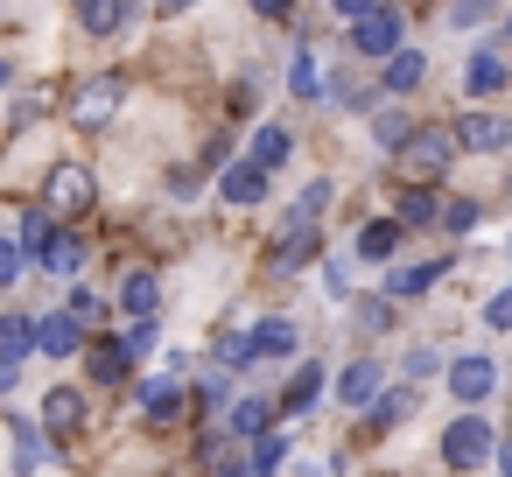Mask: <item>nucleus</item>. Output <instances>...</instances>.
<instances>
[{
    "instance_id": "obj_1",
    "label": "nucleus",
    "mask_w": 512,
    "mask_h": 477,
    "mask_svg": "<svg viewBox=\"0 0 512 477\" xmlns=\"http://www.w3.org/2000/svg\"><path fill=\"white\" fill-rule=\"evenodd\" d=\"M456 162V134L449 127H414L407 141H400V169H407V190L414 183H435L442 169Z\"/></svg>"
},
{
    "instance_id": "obj_2",
    "label": "nucleus",
    "mask_w": 512,
    "mask_h": 477,
    "mask_svg": "<svg viewBox=\"0 0 512 477\" xmlns=\"http://www.w3.org/2000/svg\"><path fill=\"white\" fill-rule=\"evenodd\" d=\"M43 211H50V218H85V211H92V169L57 162L50 183H43Z\"/></svg>"
},
{
    "instance_id": "obj_3",
    "label": "nucleus",
    "mask_w": 512,
    "mask_h": 477,
    "mask_svg": "<svg viewBox=\"0 0 512 477\" xmlns=\"http://www.w3.org/2000/svg\"><path fill=\"white\" fill-rule=\"evenodd\" d=\"M484 456H491V421L463 414V421L442 428V463H449V470H470V463H484Z\"/></svg>"
},
{
    "instance_id": "obj_4",
    "label": "nucleus",
    "mask_w": 512,
    "mask_h": 477,
    "mask_svg": "<svg viewBox=\"0 0 512 477\" xmlns=\"http://www.w3.org/2000/svg\"><path fill=\"white\" fill-rule=\"evenodd\" d=\"M120 99H127L120 78H85V85L71 92V120H78V127H106V120L120 113Z\"/></svg>"
},
{
    "instance_id": "obj_5",
    "label": "nucleus",
    "mask_w": 512,
    "mask_h": 477,
    "mask_svg": "<svg viewBox=\"0 0 512 477\" xmlns=\"http://www.w3.org/2000/svg\"><path fill=\"white\" fill-rule=\"evenodd\" d=\"M449 134H456V148L491 155V148H512V113H463Z\"/></svg>"
},
{
    "instance_id": "obj_6",
    "label": "nucleus",
    "mask_w": 512,
    "mask_h": 477,
    "mask_svg": "<svg viewBox=\"0 0 512 477\" xmlns=\"http://www.w3.org/2000/svg\"><path fill=\"white\" fill-rule=\"evenodd\" d=\"M351 50H358V57H393V50H400V15H393V8L358 15V22H351Z\"/></svg>"
},
{
    "instance_id": "obj_7",
    "label": "nucleus",
    "mask_w": 512,
    "mask_h": 477,
    "mask_svg": "<svg viewBox=\"0 0 512 477\" xmlns=\"http://www.w3.org/2000/svg\"><path fill=\"white\" fill-rule=\"evenodd\" d=\"M491 386H498V365H491L484 351H470V358H456V365H449V393H456L463 407H477Z\"/></svg>"
},
{
    "instance_id": "obj_8",
    "label": "nucleus",
    "mask_w": 512,
    "mask_h": 477,
    "mask_svg": "<svg viewBox=\"0 0 512 477\" xmlns=\"http://www.w3.org/2000/svg\"><path fill=\"white\" fill-rule=\"evenodd\" d=\"M316 246H323V239H316V218H288V232H281V246H274L267 267H274V274H295L302 260H316Z\"/></svg>"
},
{
    "instance_id": "obj_9",
    "label": "nucleus",
    "mask_w": 512,
    "mask_h": 477,
    "mask_svg": "<svg viewBox=\"0 0 512 477\" xmlns=\"http://www.w3.org/2000/svg\"><path fill=\"white\" fill-rule=\"evenodd\" d=\"M505 78H512V64H505V50H477V57L463 64V92H470V99H491V92H498Z\"/></svg>"
},
{
    "instance_id": "obj_10",
    "label": "nucleus",
    "mask_w": 512,
    "mask_h": 477,
    "mask_svg": "<svg viewBox=\"0 0 512 477\" xmlns=\"http://www.w3.org/2000/svg\"><path fill=\"white\" fill-rule=\"evenodd\" d=\"M36 260H43V267H50V274H57V281H71V274H78V267H85V239H78V232H71V225H57V232H50V239H43V253H36Z\"/></svg>"
},
{
    "instance_id": "obj_11",
    "label": "nucleus",
    "mask_w": 512,
    "mask_h": 477,
    "mask_svg": "<svg viewBox=\"0 0 512 477\" xmlns=\"http://www.w3.org/2000/svg\"><path fill=\"white\" fill-rule=\"evenodd\" d=\"M78 421H85L78 386H50V400H43V428H50L57 442H71V435H78Z\"/></svg>"
},
{
    "instance_id": "obj_12",
    "label": "nucleus",
    "mask_w": 512,
    "mask_h": 477,
    "mask_svg": "<svg viewBox=\"0 0 512 477\" xmlns=\"http://www.w3.org/2000/svg\"><path fill=\"white\" fill-rule=\"evenodd\" d=\"M379 386H386V372H379L372 358H358V365H344L337 400H344V407H372V400H379Z\"/></svg>"
},
{
    "instance_id": "obj_13",
    "label": "nucleus",
    "mask_w": 512,
    "mask_h": 477,
    "mask_svg": "<svg viewBox=\"0 0 512 477\" xmlns=\"http://www.w3.org/2000/svg\"><path fill=\"white\" fill-rule=\"evenodd\" d=\"M155 302H162V288H155V274H148V267H134V274L120 281V309H127L134 323H155Z\"/></svg>"
},
{
    "instance_id": "obj_14",
    "label": "nucleus",
    "mask_w": 512,
    "mask_h": 477,
    "mask_svg": "<svg viewBox=\"0 0 512 477\" xmlns=\"http://www.w3.org/2000/svg\"><path fill=\"white\" fill-rule=\"evenodd\" d=\"M218 197H225V204H260V197H267V176H260L253 162H239V169H225Z\"/></svg>"
},
{
    "instance_id": "obj_15",
    "label": "nucleus",
    "mask_w": 512,
    "mask_h": 477,
    "mask_svg": "<svg viewBox=\"0 0 512 477\" xmlns=\"http://www.w3.org/2000/svg\"><path fill=\"white\" fill-rule=\"evenodd\" d=\"M288 351H295V323H288V316L253 323V358H288Z\"/></svg>"
},
{
    "instance_id": "obj_16",
    "label": "nucleus",
    "mask_w": 512,
    "mask_h": 477,
    "mask_svg": "<svg viewBox=\"0 0 512 477\" xmlns=\"http://www.w3.org/2000/svg\"><path fill=\"white\" fill-rule=\"evenodd\" d=\"M141 414H148V421H176V414H183V386H176V379H148V386H141Z\"/></svg>"
},
{
    "instance_id": "obj_17",
    "label": "nucleus",
    "mask_w": 512,
    "mask_h": 477,
    "mask_svg": "<svg viewBox=\"0 0 512 477\" xmlns=\"http://www.w3.org/2000/svg\"><path fill=\"white\" fill-rule=\"evenodd\" d=\"M29 351H36V316H0V358L22 365Z\"/></svg>"
},
{
    "instance_id": "obj_18",
    "label": "nucleus",
    "mask_w": 512,
    "mask_h": 477,
    "mask_svg": "<svg viewBox=\"0 0 512 477\" xmlns=\"http://www.w3.org/2000/svg\"><path fill=\"white\" fill-rule=\"evenodd\" d=\"M449 274V260H421V267H393V281H386V295H421V288H435Z\"/></svg>"
},
{
    "instance_id": "obj_19",
    "label": "nucleus",
    "mask_w": 512,
    "mask_h": 477,
    "mask_svg": "<svg viewBox=\"0 0 512 477\" xmlns=\"http://www.w3.org/2000/svg\"><path fill=\"white\" fill-rule=\"evenodd\" d=\"M36 351L71 358V351H78V323H71V316H43V323H36Z\"/></svg>"
},
{
    "instance_id": "obj_20",
    "label": "nucleus",
    "mask_w": 512,
    "mask_h": 477,
    "mask_svg": "<svg viewBox=\"0 0 512 477\" xmlns=\"http://www.w3.org/2000/svg\"><path fill=\"white\" fill-rule=\"evenodd\" d=\"M428 78V57L421 50H393V64H386V92H414Z\"/></svg>"
},
{
    "instance_id": "obj_21",
    "label": "nucleus",
    "mask_w": 512,
    "mask_h": 477,
    "mask_svg": "<svg viewBox=\"0 0 512 477\" xmlns=\"http://www.w3.org/2000/svg\"><path fill=\"white\" fill-rule=\"evenodd\" d=\"M246 162H253L260 176H267V169H281V162H288V134H281V127H260V134H253V148H246Z\"/></svg>"
},
{
    "instance_id": "obj_22",
    "label": "nucleus",
    "mask_w": 512,
    "mask_h": 477,
    "mask_svg": "<svg viewBox=\"0 0 512 477\" xmlns=\"http://www.w3.org/2000/svg\"><path fill=\"white\" fill-rule=\"evenodd\" d=\"M316 393H323V365H302V372L288 379L281 407H288V414H309V407H316Z\"/></svg>"
},
{
    "instance_id": "obj_23",
    "label": "nucleus",
    "mask_w": 512,
    "mask_h": 477,
    "mask_svg": "<svg viewBox=\"0 0 512 477\" xmlns=\"http://www.w3.org/2000/svg\"><path fill=\"white\" fill-rule=\"evenodd\" d=\"M281 456H288V435H281V428L253 435V463H246V477H267V470H281Z\"/></svg>"
},
{
    "instance_id": "obj_24",
    "label": "nucleus",
    "mask_w": 512,
    "mask_h": 477,
    "mask_svg": "<svg viewBox=\"0 0 512 477\" xmlns=\"http://www.w3.org/2000/svg\"><path fill=\"white\" fill-rule=\"evenodd\" d=\"M120 15H127V0H78V22H85L92 36H113Z\"/></svg>"
},
{
    "instance_id": "obj_25",
    "label": "nucleus",
    "mask_w": 512,
    "mask_h": 477,
    "mask_svg": "<svg viewBox=\"0 0 512 477\" xmlns=\"http://www.w3.org/2000/svg\"><path fill=\"white\" fill-rule=\"evenodd\" d=\"M50 232H57V218H50V211H22V232H15V246H22V260H36Z\"/></svg>"
},
{
    "instance_id": "obj_26",
    "label": "nucleus",
    "mask_w": 512,
    "mask_h": 477,
    "mask_svg": "<svg viewBox=\"0 0 512 477\" xmlns=\"http://www.w3.org/2000/svg\"><path fill=\"white\" fill-rule=\"evenodd\" d=\"M393 246H400V225H393V218L358 232V260H393Z\"/></svg>"
},
{
    "instance_id": "obj_27",
    "label": "nucleus",
    "mask_w": 512,
    "mask_h": 477,
    "mask_svg": "<svg viewBox=\"0 0 512 477\" xmlns=\"http://www.w3.org/2000/svg\"><path fill=\"white\" fill-rule=\"evenodd\" d=\"M155 337H162L155 323H127V337H113V351L134 365V358H148V351H155Z\"/></svg>"
},
{
    "instance_id": "obj_28",
    "label": "nucleus",
    "mask_w": 512,
    "mask_h": 477,
    "mask_svg": "<svg viewBox=\"0 0 512 477\" xmlns=\"http://www.w3.org/2000/svg\"><path fill=\"white\" fill-rule=\"evenodd\" d=\"M435 211H442V204H435L428 190H407V197H400V218H393V225H435Z\"/></svg>"
},
{
    "instance_id": "obj_29",
    "label": "nucleus",
    "mask_w": 512,
    "mask_h": 477,
    "mask_svg": "<svg viewBox=\"0 0 512 477\" xmlns=\"http://www.w3.org/2000/svg\"><path fill=\"white\" fill-rule=\"evenodd\" d=\"M267 421H274L267 400H239V407H232V435H267Z\"/></svg>"
},
{
    "instance_id": "obj_30",
    "label": "nucleus",
    "mask_w": 512,
    "mask_h": 477,
    "mask_svg": "<svg viewBox=\"0 0 512 477\" xmlns=\"http://www.w3.org/2000/svg\"><path fill=\"white\" fill-rule=\"evenodd\" d=\"M92 379H99V386H113V379H127V358H120L113 344H99V351H92Z\"/></svg>"
},
{
    "instance_id": "obj_31",
    "label": "nucleus",
    "mask_w": 512,
    "mask_h": 477,
    "mask_svg": "<svg viewBox=\"0 0 512 477\" xmlns=\"http://www.w3.org/2000/svg\"><path fill=\"white\" fill-rule=\"evenodd\" d=\"M288 85H295V99H309V92H316V57H309V50L288 64Z\"/></svg>"
},
{
    "instance_id": "obj_32",
    "label": "nucleus",
    "mask_w": 512,
    "mask_h": 477,
    "mask_svg": "<svg viewBox=\"0 0 512 477\" xmlns=\"http://www.w3.org/2000/svg\"><path fill=\"white\" fill-rule=\"evenodd\" d=\"M372 134H379L386 148H400V141H407L414 127H407V113H379V120H372Z\"/></svg>"
},
{
    "instance_id": "obj_33",
    "label": "nucleus",
    "mask_w": 512,
    "mask_h": 477,
    "mask_svg": "<svg viewBox=\"0 0 512 477\" xmlns=\"http://www.w3.org/2000/svg\"><path fill=\"white\" fill-rule=\"evenodd\" d=\"M435 218H442L449 232H470V225H477V204H470V197H456V204H442Z\"/></svg>"
},
{
    "instance_id": "obj_34",
    "label": "nucleus",
    "mask_w": 512,
    "mask_h": 477,
    "mask_svg": "<svg viewBox=\"0 0 512 477\" xmlns=\"http://www.w3.org/2000/svg\"><path fill=\"white\" fill-rule=\"evenodd\" d=\"M15 463H22V470L43 463V435H36V428H15Z\"/></svg>"
},
{
    "instance_id": "obj_35",
    "label": "nucleus",
    "mask_w": 512,
    "mask_h": 477,
    "mask_svg": "<svg viewBox=\"0 0 512 477\" xmlns=\"http://www.w3.org/2000/svg\"><path fill=\"white\" fill-rule=\"evenodd\" d=\"M491 8H498V0H456L449 22H456V29H470V22H491Z\"/></svg>"
},
{
    "instance_id": "obj_36",
    "label": "nucleus",
    "mask_w": 512,
    "mask_h": 477,
    "mask_svg": "<svg viewBox=\"0 0 512 477\" xmlns=\"http://www.w3.org/2000/svg\"><path fill=\"white\" fill-rule=\"evenodd\" d=\"M15 274H22V246L0 239V288H15Z\"/></svg>"
},
{
    "instance_id": "obj_37",
    "label": "nucleus",
    "mask_w": 512,
    "mask_h": 477,
    "mask_svg": "<svg viewBox=\"0 0 512 477\" xmlns=\"http://www.w3.org/2000/svg\"><path fill=\"white\" fill-rule=\"evenodd\" d=\"M484 323H491V330H512V288H505V295H491V302H484Z\"/></svg>"
},
{
    "instance_id": "obj_38",
    "label": "nucleus",
    "mask_w": 512,
    "mask_h": 477,
    "mask_svg": "<svg viewBox=\"0 0 512 477\" xmlns=\"http://www.w3.org/2000/svg\"><path fill=\"white\" fill-rule=\"evenodd\" d=\"M218 358H225V365H253V337H225Z\"/></svg>"
},
{
    "instance_id": "obj_39",
    "label": "nucleus",
    "mask_w": 512,
    "mask_h": 477,
    "mask_svg": "<svg viewBox=\"0 0 512 477\" xmlns=\"http://www.w3.org/2000/svg\"><path fill=\"white\" fill-rule=\"evenodd\" d=\"M414 400H421V393H414V386H407V393H386V400H379V421H400V414H407V407H414Z\"/></svg>"
},
{
    "instance_id": "obj_40",
    "label": "nucleus",
    "mask_w": 512,
    "mask_h": 477,
    "mask_svg": "<svg viewBox=\"0 0 512 477\" xmlns=\"http://www.w3.org/2000/svg\"><path fill=\"white\" fill-rule=\"evenodd\" d=\"M330 204V183H316V190H302V204H295V218H316Z\"/></svg>"
},
{
    "instance_id": "obj_41",
    "label": "nucleus",
    "mask_w": 512,
    "mask_h": 477,
    "mask_svg": "<svg viewBox=\"0 0 512 477\" xmlns=\"http://www.w3.org/2000/svg\"><path fill=\"white\" fill-rule=\"evenodd\" d=\"M435 365H442V358H435V351H407V386H414V379H428V372H435Z\"/></svg>"
},
{
    "instance_id": "obj_42",
    "label": "nucleus",
    "mask_w": 512,
    "mask_h": 477,
    "mask_svg": "<svg viewBox=\"0 0 512 477\" xmlns=\"http://www.w3.org/2000/svg\"><path fill=\"white\" fill-rule=\"evenodd\" d=\"M43 106H50V92H22V106H15V120H36Z\"/></svg>"
},
{
    "instance_id": "obj_43",
    "label": "nucleus",
    "mask_w": 512,
    "mask_h": 477,
    "mask_svg": "<svg viewBox=\"0 0 512 477\" xmlns=\"http://www.w3.org/2000/svg\"><path fill=\"white\" fill-rule=\"evenodd\" d=\"M330 8H337L344 22H358V15H372V8H379V0H330Z\"/></svg>"
},
{
    "instance_id": "obj_44",
    "label": "nucleus",
    "mask_w": 512,
    "mask_h": 477,
    "mask_svg": "<svg viewBox=\"0 0 512 477\" xmlns=\"http://www.w3.org/2000/svg\"><path fill=\"white\" fill-rule=\"evenodd\" d=\"M253 8H260L267 22H288V8H295V0H253Z\"/></svg>"
},
{
    "instance_id": "obj_45",
    "label": "nucleus",
    "mask_w": 512,
    "mask_h": 477,
    "mask_svg": "<svg viewBox=\"0 0 512 477\" xmlns=\"http://www.w3.org/2000/svg\"><path fill=\"white\" fill-rule=\"evenodd\" d=\"M8 386H15V365H8V358H0V393H8Z\"/></svg>"
},
{
    "instance_id": "obj_46",
    "label": "nucleus",
    "mask_w": 512,
    "mask_h": 477,
    "mask_svg": "<svg viewBox=\"0 0 512 477\" xmlns=\"http://www.w3.org/2000/svg\"><path fill=\"white\" fill-rule=\"evenodd\" d=\"M498 477H512V449H498Z\"/></svg>"
},
{
    "instance_id": "obj_47",
    "label": "nucleus",
    "mask_w": 512,
    "mask_h": 477,
    "mask_svg": "<svg viewBox=\"0 0 512 477\" xmlns=\"http://www.w3.org/2000/svg\"><path fill=\"white\" fill-rule=\"evenodd\" d=\"M155 8H169V15H183V8H190V0H155Z\"/></svg>"
},
{
    "instance_id": "obj_48",
    "label": "nucleus",
    "mask_w": 512,
    "mask_h": 477,
    "mask_svg": "<svg viewBox=\"0 0 512 477\" xmlns=\"http://www.w3.org/2000/svg\"><path fill=\"white\" fill-rule=\"evenodd\" d=\"M218 477H246V463H225V470H218Z\"/></svg>"
},
{
    "instance_id": "obj_49",
    "label": "nucleus",
    "mask_w": 512,
    "mask_h": 477,
    "mask_svg": "<svg viewBox=\"0 0 512 477\" xmlns=\"http://www.w3.org/2000/svg\"><path fill=\"white\" fill-rule=\"evenodd\" d=\"M0 85H8V64H0Z\"/></svg>"
}]
</instances>
